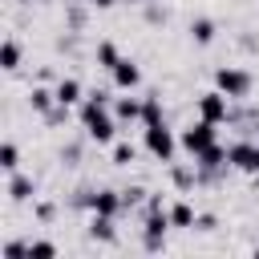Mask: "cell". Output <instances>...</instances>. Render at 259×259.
<instances>
[{
	"instance_id": "22",
	"label": "cell",
	"mask_w": 259,
	"mask_h": 259,
	"mask_svg": "<svg viewBox=\"0 0 259 259\" xmlns=\"http://www.w3.org/2000/svg\"><path fill=\"white\" fill-rule=\"evenodd\" d=\"M134 158H138V150H134L130 142H117V146H113V166H130Z\"/></svg>"
},
{
	"instance_id": "19",
	"label": "cell",
	"mask_w": 259,
	"mask_h": 259,
	"mask_svg": "<svg viewBox=\"0 0 259 259\" xmlns=\"http://www.w3.org/2000/svg\"><path fill=\"white\" fill-rule=\"evenodd\" d=\"M190 32H194V40H198V45H210V40H214V24H210V20H194V24H190Z\"/></svg>"
},
{
	"instance_id": "12",
	"label": "cell",
	"mask_w": 259,
	"mask_h": 259,
	"mask_svg": "<svg viewBox=\"0 0 259 259\" xmlns=\"http://www.w3.org/2000/svg\"><path fill=\"white\" fill-rule=\"evenodd\" d=\"M170 223L174 227H194V206L190 202H174L170 206Z\"/></svg>"
},
{
	"instance_id": "23",
	"label": "cell",
	"mask_w": 259,
	"mask_h": 259,
	"mask_svg": "<svg viewBox=\"0 0 259 259\" xmlns=\"http://www.w3.org/2000/svg\"><path fill=\"white\" fill-rule=\"evenodd\" d=\"M28 255H45V259H53V255H57V243L36 239V243H28Z\"/></svg>"
},
{
	"instance_id": "13",
	"label": "cell",
	"mask_w": 259,
	"mask_h": 259,
	"mask_svg": "<svg viewBox=\"0 0 259 259\" xmlns=\"http://www.w3.org/2000/svg\"><path fill=\"white\" fill-rule=\"evenodd\" d=\"M162 121V101L158 97H146L142 101V125H158Z\"/></svg>"
},
{
	"instance_id": "4",
	"label": "cell",
	"mask_w": 259,
	"mask_h": 259,
	"mask_svg": "<svg viewBox=\"0 0 259 259\" xmlns=\"http://www.w3.org/2000/svg\"><path fill=\"white\" fill-rule=\"evenodd\" d=\"M166 227H174V223H170V210H162V202L150 198V214H146V247H150V251H162Z\"/></svg>"
},
{
	"instance_id": "2",
	"label": "cell",
	"mask_w": 259,
	"mask_h": 259,
	"mask_svg": "<svg viewBox=\"0 0 259 259\" xmlns=\"http://www.w3.org/2000/svg\"><path fill=\"white\" fill-rule=\"evenodd\" d=\"M178 146H182V142L174 138V130H170L166 121H158V125H146V150H150L158 162H170Z\"/></svg>"
},
{
	"instance_id": "8",
	"label": "cell",
	"mask_w": 259,
	"mask_h": 259,
	"mask_svg": "<svg viewBox=\"0 0 259 259\" xmlns=\"http://www.w3.org/2000/svg\"><path fill=\"white\" fill-rule=\"evenodd\" d=\"M89 206H93V214H109V219H113V214L125 206V198H121L117 190H97V194L89 198Z\"/></svg>"
},
{
	"instance_id": "15",
	"label": "cell",
	"mask_w": 259,
	"mask_h": 259,
	"mask_svg": "<svg viewBox=\"0 0 259 259\" xmlns=\"http://www.w3.org/2000/svg\"><path fill=\"white\" fill-rule=\"evenodd\" d=\"M0 166H4L8 174H16V166H20V150H16L12 142H4V146H0Z\"/></svg>"
},
{
	"instance_id": "25",
	"label": "cell",
	"mask_w": 259,
	"mask_h": 259,
	"mask_svg": "<svg viewBox=\"0 0 259 259\" xmlns=\"http://www.w3.org/2000/svg\"><path fill=\"white\" fill-rule=\"evenodd\" d=\"M255 130H259V113H255Z\"/></svg>"
},
{
	"instance_id": "20",
	"label": "cell",
	"mask_w": 259,
	"mask_h": 259,
	"mask_svg": "<svg viewBox=\"0 0 259 259\" xmlns=\"http://www.w3.org/2000/svg\"><path fill=\"white\" fill-rule=\"evenodd\" d=\"M0 65H4V69H16V65H20V45H16V40H4V53H0Z\"/></svg>"
},
{
	"instance_id": "21",
	"label": "cell",
	"mask_w": 259,
	"mask_h": 259,
	"mask_svg": "<svg viewBox=\"0 0 259 259\" xmlns=\"http://www.w3.org/2000/svg\"><path fill=\"white\" fill-rule=\"evenodd\" d=\"M57 105V93H49V89H32V109H40V113H49Z\"/></svg>"
},
{
	"instance_id": "3",
	"label": "cell",
	"mask_w": 259,
	"mask_h": 259,
	"mask_svg": "<svg viewBox=\"0 0 259 259\" xmlns=\"http://www.w3.org/2000/svg\"><path fill=\"white\" fill-rule=\"evenodd\" d=\"M178 142H182V150H186V154H202L206 146H214V121H206V117L190 121V125L178 134Z\"/></svg>"
},
{
	"instance_id": "24",
	"label": "cell",
	"mask_w": 259,
	"mask_h": 259,
	"mask_svg": "<svg viewBox=\"0 0 259 259\" xmlns=\"http://www.w3.org/2000/svg\"><path fill=\"white\" fill-rule=\"evenodd\" d=\"M93 4H97V8H113L117 0H93Z\"/></svg>"
},
{
	"instance_id": "9",
	"label": "cell",
	"mask_w": 259,
	"mask_h": 259,
	"mask_svg": "<svg viewBox=\"0 0 259 259\" xmlns=\"http://www.w3.org/2000/svg\"><path fill=\"white\" fill-rule=\"evenodd\" d=\"M109 73H113V85H117V89H134V85L142 81V69H138L134 61H125V57H121Z\"/></svg>"
},
{
	"instance_id": "10",
	"label": "cell",
	"mask_w": 259,
	"mask_h": 259,
	"mask_svg": "<svg viewBox=\"0 0 259 259\" xmlns=\"http://www.w3.org/2000/svg\"><path fill=\"white\" fill-rule=\"evenodd\" d=\"M194 158H198V166H202V170H219V166L227 162V150L214 142V146H206V150H202V154H194Z\"/></svg>"
},
{
	"instance_id": "7",
	"label": "cell",
	"mask_w": 259,
	"mask_h": 259,
	"mask_svg": "<svg viewBox=\"0 0 259 259\" xmlns=\"http://www.w3.org/2000/svg\"><path fill=\"white\" fill-rule=\"evenodd\" d=\"M227 162L235 170H243V174H259V146L255 142H235L227 150Z\"/></svg>"
},
{
	"instance_id": "5",
	"label": "cell",
	"mask_w": 259,
	"mask_h": 259,
	"mask_svg": "<svg viewBox=\"0 0 259 259\" xmlns=\"http://www.w3.org/2000/svg\"><path fill=\"white\" fill-rule=\"evenodd\" d=\"M198 117H206V121L223 125V121L231 117V97H227L223 89H210V93H202V97H198Z\"/></svg>"
},
{
	"instance_id": "16",
	"label": "cell",
	"mask_w": 259,
	"mask_h": 259,
	"mask_svg": "<svg viewBox=\"0 0 259 259\" xmlns=\"http://www.w3.org/2000/svg\"><path fill=\"white\" fill-rule=\"evenodd\" d=\"M89 231H93V239H113V219L109 214H93Z\"/></svg>"
},
{
	"instance_id": "11",
	"label": "cell",
	"mask_w": 259,
	"mask_h": 259,
	"mask_svg": "<svg viewBox=\"0 0 259 259\" xmlns=\"http://www.w3.org/2000/svg\"><path fill=\"white\" fill-rule=\"evenodd\" d=\"M53 93H57V105H73V101H81V85H77L73 77H69V81H61Z\"/></svg>"
},
{
	"instance_id": "17",
	"label": "cell",
	"mask_w": 259,
	"mask_h": 259,
	"mask_svg": "<svg viewBox=\"0 0 259 259\" xmlns=\"http://www.w3.org/2000/svg\"><path fill=\"white\" fill-rule=\"evenodd\" d=\"M117 61H121V57H117V49H113L109 40H101V45H97V65H101V69H113Z\"/></svg>"
},
{
	"instance_id": "1",
	"label": "cell",
	"mask_w": 259,
	"mask_h": 259,
	"mask_svg": "<svg viewBox=\"0 0 259 259\" xmlns=\"http://www.w3.org/2000/svg\"><path fill=\"white\" fill-rule=\"evenodd\" d=\"M105 101H109V97L97 89V93H89V97H85V105H81V125H85V134H89L97 146L113 142V130H117V125H113V117L105 113Z\"/></svg>"
},
{
	"instance_id": "6",
	"label": "cell",
	"mask_w": 259,
	"mask_h": 259,
	"mask_svg": "<svg viewBox=\"0 0 259 259\" xmlns=\"http://www.w3.org/2000/svg\"><path fill=\"white\" fill-rule=\"evenodd\" d=\"M214 85H219L227 97H247V93H251V73H243V69L227 65V69H219V73H214Z\"/></svg>"
},
{
	"instance_id": "14",
	"label": "cell",
	"mask_w": 259,
	"mask_h": 259,
	"mask_svg": "<svg viewBox=\"0 0 259 259\" xmlns=\"http://www.w3.org/2000/svg\"><path fill=\"white\" fill-rule=\"evenodd\" d=\"M8 194H12V202H24V198L32 194V182H28L24 174H12V182H8Z\"/></svg>"
},
{
	"instance_id": "18",
	"label": "cell",
	"mask_w": 259,
	"mask_h": 259,
	"mask_svg": "<svg viewBox=\"0 0 259 259\" xmlns=\"http://www.w3.org/2000/svg\"><path fill=\"white\" fill-rule=\"evenodd\" d=\"M117 117H121V121H142V105L130 101V97H121V101H117Z\"/></svg>"
}]
</instances>
